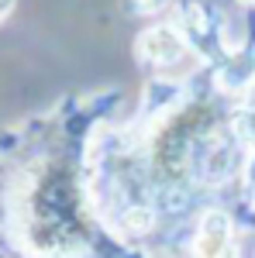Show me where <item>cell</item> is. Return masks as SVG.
<instances>
[{
  "label": "cell",
  "mask_w": 255,
  "mask_h": 258,
  "mask_svg": "<svg viewBox=\"0 0 255 258\" xmlns=\"http://www.w3.org/2000/svg\"><path fill=\"white\" fill-rule=\"evenodd\" d=\"M193 258H238V241H235V220L228 210L211 207L203 210L193 224V241H190Z\"/></svg>",
  "instance_id": "cell-1"
},
{
  "label": "cell",
  "mask_w": 255,
  "mask_h": 258,
  "mask_svg": "<svg viewBox=\"0 0 255 258\" xmlns=\"http://www.w3.org/2000/svg\"><path fill=\"white\" fill-rule=\"evenodd\" d=\"M238 7H245V11H255V0H235Z\"/></svg>",
  "instance_id": "cell-6"
},
{
  "label": "cell",
  "mask_w": 255,
  "mask_h": 258,
  "mask_svg": "<svg viewBox=\"0 0 255 258\" xmlns=\"http://www.w3.org/2000/svg\"><path fill=\"white\" fill-rule=\"evenodd\" d=\"M217 86L228 93H252L255 86V52H238L217 66Z\"/></svg>",
  "instance_id": "cell-3"
},
{
  "label": "cell",
  "mask_w": 255,
  "mask_h": 258,
  "mask_svg": "<svg viewBox=\"0 0 255 258\" xmlns=\"http://www.w3.org/2000/svg\"><path fill=\"white\" fill-rule=\"evenodd\" d=\"M190 55V45L176 24H148L135 38V59L152 69H169Z\"/></svg>",
  "instance_id": "cell-2"
},
{
  "label": "cell",
  "mask_w": 255,
  "mask_h": 258,
  "mask_svg": "<svg viewBox=\"0 0 255 258\" xmlns=\"http://www.w3.org/2000/svg\"><path fill=\"white\" fill-rule=\"evenodd\" d=\"M14 7H18V0H0V24L14 14Z\"/></svg>",
  "instance_id": "cell-5"
},
{
  "label": "cell",
  "mask_w": 255,
  "mask_h": 258,
  "mask_svg": "<svg viewBox=\"0 0 255 258\" xmlns=\"http://www.w3.org/2000/svg\"><path fill=\"white\" fill-rule=\"evenodd\" d=\"M131 4V11L135 14H141V18H152V14H162L173 0H128Z\"/></svg>",
  "instance_id": "cell-4"
}]
</instances>
